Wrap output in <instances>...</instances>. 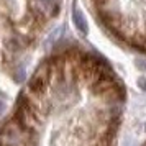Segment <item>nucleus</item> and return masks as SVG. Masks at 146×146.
<instances>
[{"label": "nucleus", "mask_w": 146, "mask_h": 146, "mask_svg": "<svg viewBox=\"0 0 146 146\" xmlns=\"http://www.w3.org/2000/svg\"><path fill=\"white\" fill-rule=\"evenodd\" d=\"M141 146H146V141H145V143H143V145H141Z\"/></svg>", "instance_id": "20e7f679"}, {"label": "nucleus", "mask_w": 146, "mask_h": 146, "mask_svg": "<svg viewBox=\"0 0 146 146\" xmlns=\"http://www.w3.org/2000/svg\"><path fill=\"white\" fill-rule=\"evenodd\" d=\"M125 86L89 48L67 44L35 66L0 120V146H118Z\"/></svg>", "instance_id": "f257e3e1"}, {"label": "nucleus", "mask_w": 146, "mask_h": 146, "mask_svg": "<svg viewBox=\"0 0 146 146\" xmlns=\"http://www.w3.org/2000/svg\"><path fill=\"white\" fill-rule=\"evenodd\" d=\"M62 0H0V69L18 72L61 13Z\"/></svg>", "instance_id": "f03ea898"}, {"label": "nucleus", "mask_w": 146, "mask_h": 146, "mask_svg": "<svg viewBox=\"0 0 146 146\" xmlns=\"http://www.w3.org/2000/svg\"><path fill=\"white\" fill-rule=\"evenodd\" d=\"M100 27L126 49L146 54V0H89Z\"/></svg>", "instance_id": "7ed1b4c3"}]
</instances>
